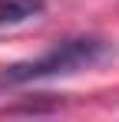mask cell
Listing matches in <instances>:
<instances>
[{
  "label": "cell",
  "mask_w": 119,
  "mask_h": 122,
  "mask_svg": "<svg viewBox=\"0 0 119 122\" xmlns=\"http://www.w3.org/2000/svg\"><path fill=\"white\" fill-rule=\"evenodd\" d=\"M113 53H116L113 43L103 40V36H89V33L63 36V40H56L50 50H43L33 60L0 66V96L7 89H17V86H30V82L60 79V76H73V73H83V69H93L99 63H106Z\"/></svg>",
  "instance_id": "obj_1"
},
{
  "label": "cell",
  "mask_w": 119,
  "mask_h": 122,
  "mask_svg": "<svg viewBox=\"0 0 119 122\" xmlns=\"http://www.w3.org/2000/svg\"><path fill=\"white\" fill-rule=\"evenodd\" d=\"M43 99V96H40ZM40 99H30V102H20V106H7L3 112L17 116V112H33V116H43V112H60V102H40Z\"/></svg>",
  "instance_id": "obj_3"
},
{
  "label": "cell",
  "mask_w": 119,
  "mask_h": 122,
  "mask_svg": "<svg viewBox=\"0 0 119 122\" xmlns=\"http://www.w3.org/2000/svg\"><path fill=\"white\" fill-rule=\"evenodd\" d=\"M46 0H0V26H20L43 17Z\"/></svg>",
  "instance_id": "obj_2"
}]
</instances>
